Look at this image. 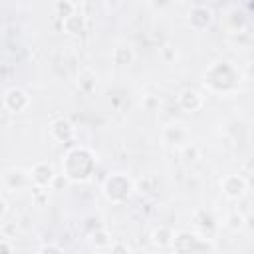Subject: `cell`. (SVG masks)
Masks as SVG:
<instances>
[{
  "mask_svg": "<svg viewBox=\"0 0 254 254\" xmlns=\"http://www.w3.org/2000/svg\"><path fill=\"white\" fill-rule=\"evenodd\" d=\"M95 167V157L85 147H75L64 157V177L75 183H83L91 177Z\"/></svg>",
  "mask_w": 254,
  "mask_h": 254,
  "instance_id": "1",
  "label": "cell"
},
{
  "mask_svg": "<svg viewBox=\"0 0 254 254\" xmlns=\"http://www.w3.org/2000/svg\"><path fill=\"white\" fill-rule=\"evenodd\" d=\"M238 81H240V73L228 62L212 64L204 73V85L212 91H218V93H226V91L236 89Z\"/></svg>",
  "mask_w": 254,
  "mask_h": 254,
  "instance_id": "2",
  "label": "cell"
},
{
  "mask_svg": "<svg viewBox=\"0 0 254 254\" xmlns=\"http://www.w3.org/2000/svg\"><path fill=\"white\" fill-rule=\"evenodd\" d=\"M131 190H133V181L123 173H113L103 183V194L107 196V200H111L115 204L125 202L129 198Z\"/></svg>",
  "mask_w": 254,
  "mask_h": 254,
  "instance_id": "3",
  "label": "cell"
},
{
  "mask_svg": "<svg viewBox=\"0 0 254 254\" xmlns=\"http://www.w3.org/2000/svg\"><path fill=\"white\" fill-rule=\"evenodd\" d=\"M56 177H58V175H56L52 163H48V161L36 163V165L32 167V171H30V179H32V183H34L36 187H40V189L50 187V185L56 181Z\"/></svg>",
  "mask_w": 254,
  "mask_h": 254,
  "instance_id": "4",
  "label": "cell"
},
{
  "mask_svg": "<svg viewBox=\"0 0 254 254\" xmlns=\"http://www.w3.org/2000/svg\"><path fill=\"white\" fill-rule=\"evenodd\" d=\"M202 246H204V242L198 236L189 234V232H179V234H175V240H173V248L177 250V254H194Z\"/></svg>",
  "mask_w": 254,
  "mask_h": 254,
  "instance_id": "5",
  "label": "cell"
},
{
  "mask_svg": "<svg viewBox=\"0 0 254 254\" xmlns=\"http://www.w3.org/2000/svg\"><path fill=\"white\" fill-rule=\"evenodd\" d=\"M28 105H30V97L26 95V91H22L18 87H12L4 93V107L8 111L18 113V111H24Z\"/></svg>",
  "mask_w": 254,
  "mask_h": 254,
  "instance_id": "6",
  "label": "cell"
},
{
  "mask_svg": "<svg viewBox=\"0 0 254 254\" xmlns=\"http://www.w3.org/2000/svg\"><path fill=\"white\" fill-rule=\"evenodd\" d=\"M220 189L228 198H240L246 190V181L240 175H226L220 181Z\"/></svg>",
  "mask_w": 254,
  "mask_h": 254,
  "instance_id": "7",
  "label": "cell"
},
{
  "mask_svg": "<svg viewBox=\"0 0 254 254\" xmlns=\"http://www.w3.org/2000/svg\"><path fill=\"white\" fill-rule=\"evenodd\" d=\"M187 139H189V131H187L181 123H171V125H167L165 131H163V141H165V145H177V147L183 149L185 145H189Z\"/></svg>",
  "mask_w": 254,
  "mask_h": 254,
  "instance_id": "8",
  "label": "cell"
},
{
  "mask_svg": "<svg viewBox=\"0 0 254 254\" xmlns=\"http://www.w3.org/2000/svg\"><path fill=\"white\" fill-rule=\"evenodd\" d=\"M2 181H4V187H6V189H10V190H20V189H24L32 179H30V175H28L26 171H22V169H8V171H4Z\"/></svg>",
  "mask_w": 254,
  "mask_h": 254,
  "instance_id": "9",
  "label": "cell"
},
{
  "mask_svg": "<svg viewBox=\"0 0 254 254\" xmlns=\"http://www.w3.org/2000/svg\"><path fill=\"white\" fill-rule=\"evenodd\" d=\"M210 20H212V10L206 8V6H202V4H194L190 8V12H189V22L196 30L206 28L210 24Z\"/></svg>",
  "mask_w": 254,
  "mask_h": 254,
  "instance_id": "10",
  "label": "cell"
},
{
  "mask_svg": "<svg viewBox=\"0 0 254 254\" xmlns=\"http://www.w3.org/2000/svg\"><path fill=\"white\" fill-rule=\"evenodd\" d=\"M202 103H204L202 95H200L198 91H194V89H185V91H181V95H179V105H181L185 111H198V109L202 107Z\"/></svg>",
  "mask_w": 254,
  "mask_h": 254,
  "instance_id": "11",
  "label": "cell"
},
{
  "mask_svg": "<svg viewBox=\"0 0 254 254\" xmlns=\"http://www.w3.org/2000/svg\"><path fill=\"white\" fill-rule=\"evenodd\" d=\"M50 133H52V137L56 139V141H69L71 137H73V133H75V129H73V125L67 121V119H56L54 123H52V127H50Z\"/></svg>",
  "mask_w": 254,
  "mask_h": 254,
  "instance_id": "12",
  "label": "cell"
},
{
  "mask_svg": "<svg viewBox=\"0 0 254 254\" xmlns=\"http://www.w3.org/2000/svg\"><path fill=\"white\" fill-rule=\"evenodd\" d=\"M62 26H64L65 34H79V32L83 30V26H85V16H83L81 12H79V14L75 12L73 16L62 20Z\"/></svg>",
  "mask_w": 254,
  "mask_h": 254,
  "instance_id": "13",
  "label": "cell"
},
{
  "mask_svg": "<svg viewBox=\"0 0 254 254\" xmlns=\"http://www.w3.org/2000/svg\"><path fill=\"white\" fill-rule=\"evenodd\" d=\"M151 240H153V244H157V246H173L175 234H173L171 228H167V226H159V228L153 230Z\"/></svg>",
  "mask_w": 254,
  "mask_h": 254,
  "instance_id": "14",
  "label": "cell"
},
{
  "mask_svg": "<svg viewBox=\"0 0 254 254\" xmlns=\"http://www.w3.org/2000/svg\"><path fill=\"white\" fill-rule=\"evenodd\" d=\"M77 87L83 93H91L95 89V73L91 69H81L77 75Z\"/></svg>",
  "mask_w": 254,
  "mask_h": 254,
  "instance_id": "15",
  "label": "cell"
},
{
  "mask_svg": "<svg viewBox=\"0 0 254 254\" xmlns=\"http://www.w3.org/2000/svg\"><path fill=\"white\" fill-rule=\"evenodd\" d=\"M133 60H135L133 48H129V46H119V48L113 50V62H115L117 65H129Z\"/></svg>",
  "mask_w": 254,
  "mask_h": 254,
  "instance_id": "16",
  "label": "cell"
},
{
  "mask_svg": "<svg viewBox=\"0 0 254 254\" xmlns=\"http://www.w3.org/2000/svg\"><path fill=\"white\" fill-rule=\"evenodd\" d=\"M54 8H56L58 16H62V20H65V18H69V16H73V14H75L77 4L67 2V0H60V2H56V4H54Z\"/></svg>",
  "mask_w": 254,
  "mask_h": 254,
  "instance_id": "17",
  "label": "cell"
},
{
  "mask_svg": "<svg viewBox=\"0 0 254 254\" xmlns=\"http://www.w3.org/2000/svg\"><path fill=\"white\" fill-rule=\"evenodd\" d=\"M244 216L238 212V210H234V212H230L228 216H226V220H224V224L230 228V230H240V228H244Z\"/></svg>",
  "mask_w": 254,
  "mask_h": 254,
  "instance_id": "18",
  "label": "cell"
},
{
  "mask_svg": "<svg viewBox=\"0 0 254 254\" xmlns=\"http://www.w3.org/2000/svg\"><path fill=\"white\" fill-rule=\"evenodd\" d=\"M230 20H234V28H232V32H238V30L244 28V14H242V12H238V10H230V12L226 14V24H228V28L232 26Z\"/></svg>",
  "mask_w": 254,
  "mask_h": 254,
  "instance_id": "19",
  "label": "cell"
},
{
  "mask_svg": "<svg viewBox=\"0 0 254 254\" xmlns=\"http://www.w3.org/2000/svg\"><path fill=\"white\" fill-rule=\"evenodd\" d=\"M181 153H183L185 163H194V161L198 159V147H196V145H192V143L185 145V147L181 149Z\"/></svg>",
  "mask_w": 254,
  "mask_h": 254,
  "instance_id": "20",
  "label": "cell"
},
{
  "mask_svg": "<svg viewBox=\"0 0 254 254\" xmlns=\"http://www.w3.org/2000/svg\"><path fill=\"white\" fill-rule=\"evenodd\" d=\"M93 244L99 246V248H105V246H111L113 240H111V236H109L105 230H97V232L93 234Z\"/></svg>",
  "mask_w": 254,
  "mask_h": 254,
  "instance_id": "21",
  "label": "cell"
},
{
  "mask_svg": "<svg viewBox=\"0 0 254 254\" xmlns=\"http://www.w3.org/2000/svg\"><path fill=\"white\" fill-rule=\"evenodd\" d=\"M111 254H131V248L127 242H121V240H115L111 246Z\"/></svg>",
  "mask_w": 254,
  "mask_h": 254,
  "instance_id": "22",
  "label": "cell"
},
{
  "mask_svg": "<svg viewBox=\"0 0 254 254\" xmlns=\"http://www.w3.org/2000/svg\"><path fill=\"white\" fill-rule=\"evenodd\" d=\"M157 105H159V97H155V95H145V97H143V107H145V109L153 111Z\"/></svg>",
  "mask_w": 254,
  "mask_h": 254,
  "instance_id": "23",
  "label": "cell"
},
{
  "mask_svg": "<svg viewBox=\"0 0 254 254\" xmlns=\"http://www.w3.org/2000/svg\"><path fill=\"white\" fill-rule=\"evenodd\" d=\"M40 254H62V250L56 244H46V246H42Z\"/></svg>",
  "mask_w": 254,
  "mask_h": 254,
  "instance_id": "24",
  "label": "cell"
},
{
  "mask_svg": "<svg viewBox=\"0 0 254 254\" xmlns=\"http://www.w3.org/2000/svg\"><path fill=\"white\" fill-rule=\"evenodd\" d=\"M0 248H2V254H12V248H10V242L4 238L2 242H0Z\"/></svg>",
  "mask_w": 254,
  "mask_h": 254,
  "instance_id": "25",
  "label": "cell"
},
{
  "mask_svg": "<svg viewBox=\"0 0 254 254\" xmlns=\"http://www.w3.org/2000/svg\"><path fill=\"white\" fill-rule=\"evenodd\" d=\"M244 75H246L248 79H252V81H254V62H252V64H248V67H246Z\"/></svg>",
  "mask_w": 254,
  "mask_h": 254,
  "instance_id": "26",
  "label": "cell"
},
{
  "mask_svg": "<svg viewBox=\"0 0 254 254\" xmlns=\"http://www.w3.org/2000/svg\"><path fill=\"white\" fill-rule=\"evenodd\" d=\"M8 212V202H6V198H2V216Z\"/></svg>",
  "mask_w": 254,
  "mask_h": 254,
  "instance_id": "27",
  "label": "cell"
}]
</instances>
